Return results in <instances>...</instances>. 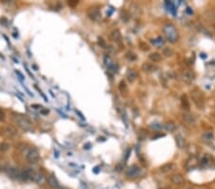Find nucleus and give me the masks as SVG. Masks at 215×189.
I'll return each instance as SVG.
<instances>
[{
  "instance_id": "obj_1",
  "label": "nucleus",
  "mask_w": 215,
  "mask_h": 189,
  "mask_svg": "<svg viewBox=\"0 0 215 189\" xmlns=\"http://www.w3.org/2000/svg\"><path fill=\"white\" fill-rule=\"evenodd\" d=\"M12 120L16 126H18L19 128L22 129L23 131H31L32 130V121L31 119L26 117L25 115H21V114H12Z\"/></svg>"
},
{
  "instance_id": "obj_2",
  "label": "nucleus",
  "mask_w": 215,
  "mask_h": 189,
  "mask_svg": "<svg viewBox=\"0 0 215 189\" xmlns=\"http://www.w3.org/2000/svg\"><path fill=\"white\" fill-rule=\"evenodd\" d=\"M20 151L30 163H37L39 161V152L35 147H29V146L23 145L20 147Z\"/></svg>"
},
{
  "instance_id": "obj_3",
  "label": "nucleus",
  "mask_w": 215,
  "mask_h": 189,
  "mask_svg": "<svg viewBox=\"0 0 215 189\" xmlns=\"http://www.w3.org/2000/svg\"><path fill=\"white\" fill-rule=\"evenodd\" d=\"M162 32L167 37V39L171 42V43H175L177 42V40L179 39V34L177 29L175 28V26L173 24H165L162 28Z\"/></svg>"
},
{
  "instance_id": "obj_4",
  "label": "nucleus",
  "mask_w": 215,
  "mask_h": 189,
  "mask_svg": "<svg viewBox=\"0 0 215 189\" xmlns=\"http://www.w3.org/2000/svg\"><path fill=\"white\" fill-rule=\"evenodd\" d=\"M190 97L191 99L193 100V102L195 103L198 108H203L204 107V103H205V99H204V94L201 92L200 90L198 89H194L190 92Z\"/></svg>"
},
{
  "instance_id": "obj_5",
  "label": "nucleus",
  "mask_w": 215,
  "mask_h": 189,
  "mask_svg": "<svg viewBox=\"0 0 215 189\" xmlns=\"http://www.w3.org/2000/svg\"><path fill=\"white\" fill-rule=\"evenodd\" d=\"M87 15L93 21H99L100 17H102V14H100V9L97 7H91L88 9Z\"/></svg>"
},
{
  "instance_id": "obj_6",
  "label": "nucleus",
  "mask_w": 215,
  "mask_h": 189,
  "mask_svg": "<svg viewBox=\"0 0 215 189\" xmlns=\"http://www.w3.org/2000/svg\"><path fill=\"white\" fill-rule=\"evenodd\" d=\"M182 79L185 83L187 84H190L192 83V81L194 80V74L190 70H184L183 73H182Z\"/></svg>"
},
{
  "instance_id": "obj_7",
  "label": "nucleus",
  "mask_w": 215,
  "mask_h": 189,
  "mask_svg": "<svg viewBox=\"0 0 215 189\" xmlns=\"http://www.w3.org/2000/svg\"><path fill=\"white\" fill-rule=\"evenodd\" d=\"M3 133H4V135L6 137L11 138V139H14V138H15L16 136H17V130H16L15 127H12L11 125L5 126L4 129H3Z\"/></svg>"
},
{
  "instance_id": "obj_8",
  "label": "nucleus",
  "mask_w": 215,
  "mask_h": 189,
  "mask_svg": "<svg viewBox=\"0 0 215 189\" xmlns=\"http://www.w3.org/2000/svg\"><path fill=\"white\" fill-rule=\"evenodd\" d=\"M139 173H140L139 166L136 165V164H133V165L130 166L127 170H126L125 175H126V177H128V178H135L138 176Z\"/></svg>"
},
{
  "instance_id": "obj_9",
  "label": "nucleus",
  "mask_w": 215,
  "mask_h": 189,
  "mask_svg": "<svg viewBox=\"0 0 215 189\" xmlns=\"http://www.w3.org/2000/svg\"><path fill=\"white\" fill-rule=\"evenodd\" d=\"M46 181H47V183H48V185L50 187H52V188H59V182H58V181H57V179L55 177V175H50V176H48L47 177V179H46Z\"/></svg>"
},
{
  "instance_id": "obj_10",
  "label": "nucleus",
  "mask_w": 215,
  "mask_h": 189,
  "mask_svg": "<svg viewBox=\"0 0 215 189\" xmlns=\"http://www.w3.org/2000/svg\"><path fill=\"white\" fill-rule=\"evenodd\" d=\"M183 120L187 123L188 125H195L196 124V119H195V117L192 115V114H189V113H185L183 115Z\"/></svg>"
},
{
  "instance_id": "obj_11",
  "label": "nucleus",
  "mask_w": 215,
  "mask_h": 189,
  "mask_svg": "<svg viewBox=\"0 0 215 189\" xmlns=\"http://www.w3.org/2000/svg\"><path fill=\"white\" fill-rule=\"evenodd\" d=\"M138 77V73L133 70V69H129L127 72H126V79L129 81V82H134V81L137 79Z\"/></svg>"
},
{
  "instance_id": "obj_12",
  "label": "nucleus",
  "mask_w": 215,
  "mask_h": 189,
  "mask_svg": "<svg viewBox=\"0 0 215 189\" xmlns=\"http://www.w3.org/2000/svg\"><path fill=\"white\" fill-rule=\"evenodd\" d=\"M142 70L143 72H146V73H152V72H155L156 70H157V67H156L155 65L152 64V63L145 62V63L142 64Z\"/></svg>"
},
{
  "instance_id": "obj_13",
  "label": "nucleus",
  "mask_w": 215,
  "mask_h": 189,
  "mask_svg": "<svg viewBox=\"0 0 215 189\" xmlns=\"http://www.w3.org/2000/svg\"><path fill=\"white\" fill-rule=\"evenodd\" d=\"M170 180L174 184L177 185H180L184 182V178L181 174H173L170 177Z\"/></svg>"
},
{
  "instance_id": "obj_14",
  "label": "nucleus",
  "mask_w": 215,
  "mask_h": 189,
  "mask_svg": "<svg viewBox=\"0 0 215 189\" xmlns=\"http://www.w3.org/2000/svg\"><path fill=\"white\" fill-rule=\"evenodd\" d=\"M45 180V176L41 173V172H35L34 177H32V181L37 182V183H42Z\"/></svg>"
},
{
  "instance_id": "obj_15",
  "label": "nucleus",
  "mask_w": 215,
  "mask_h": 189,
  "mask_svg": "<svg viewBox=\"0 0 215 189\" xmlns=\"http://www.w3.org/2000/svg\"><path fill=\"white\" fill-rule=\"evenodd\" d=\"M175 141H176V143H177V146L179 148L182 149V148H184L185 146V137L183 135L178 134L177 136H176Z\"/></svg>"
},
{
  "instance_id": "obj_16",
  "label": "nucleus",
  "mask_w": 215,
  "mask_h": 189,
  "mask_svg": "<svg viewBox=\"0 0 215 189\" xmlns=\"http://www.w3.org/2000/svg\"><path fill=\"white\" fill-rule=\"evenodd\" d=\"M175 168H176V164L170 162V163H167V164L162 165V167L160 168V170H161V172H162V173H168V172H171L172 170H174Z\"/></svg>"
},
{
  "instance_id": "obj_17",
  "label": "nucleus",
  "mask_w": 215,
  "mask_h": 189,
  "mask_svg": "<svg viewBox=\"0 0 215 189\" xmlns=\"http://www.w3.org/2000/svg\"><path fill=\"white\" fill-rule=\"evenodd\" d=\"M109 37H110V39L113 41H120V38H122V34H120L119 30H113L110 32Z\"/></svg>"
},
{
  "instance_id": "obj_18",
  "label": "nucleus",
  "mask_w": 215,
  "mask_h": 189,
  "mask_svg": "<svg viewBox=\"0 0 215 189\" xmlns=\"http://www.w3.org/2000/svg\"><path fill=\"white\" fill-rule=\"evenodd\" d=\"M162 129H165L167 132H174L176 130V125L173 122H167L162 125Z\"/></svg>"
},
{
  "instance_id": "obj_19",
  "label": "nucleus",
  "mask_w": 215,
  "mask_h": 189,
  "mask_svg": "<svg viewBox=\"0 0 215 189\" xmlns=\"http://www.w3.org/2000/svg\"><path fill=\"white\" fill-rule=\"evenodd\" d=\"M149 59H150L152 62H159L162 59V55L159 53H151L148 55Z\"/></svg>"
},
{
  "instance_id": "obj_20",
  "label": "nucleus",
  "mask_w": 215,
  "mask_h": 189,
  "mask_svg": "<svg viewBox=\"0 0 215 189\" xmlns=\"http://www.w3.org/2000/svg\"><path fill=\"white\" fill-rule=\"evenodd\" d=\"M213 139H214V136L212 133H210V132L205 133V134H203V136H202V139L207 142H211L213 141Z\"/></svg>"
},
{
  "instance_id": "obj_21",
  "label": "nucleus",
  "mask_w": 215,
  "mask_h": 189,
  "mask_svg": "<svg viewBox=\"0 0 215 189\" xmlns=\"http://www.w3.org/2000/svg\"><path fill=\"white\" fill-rule=\"evenodd\" d=\"M10 149V144L7 142H0V152H7Z\"/></svg>"
},
{
  "instance_id": "obj_22",
  "label": "nucleus",
  "mask_w": 215,
  "mask_h": 189,
  "mask_svg": "<svg viewBox=\"0 0 215 189\" xmlns=\"http://www.w3.org/2000/svg\"><path fill=\"white\" fill-rule=\"evenodd\" d=\"M162 54H165V57H171V55L173 54V51H172V49H170L169 47H167L162 50Z\"/></svg>"
},
{
  "instance_id": "obj_23",
  "label": "nucleus",
  "mask_w": 215,
  "mask_h": 189,
  "mask_svg": "<svg viewBox=\"0 0 215 189\" xmlns=\"http://www.w3.org/2000/svg\"><path fill=\"white\" fill-rule=\"evenodd\" d=\"M136 54H133V53H127V54H126V58H128L129 60H131V61H133V60H135L136 59Z\"/></svg>"
},
{
  "instance_id": "obj_24",
  "label": "nucleus",
  "mask_w": 215,
  "mask_h": 189,
  "mask_svg": "<svg viewBox=\"0 0 215 189\" xmlns=\"http://www.w3.org/2000/svg\"><path fill=\"white\" fill-rule=\"evenodd\" d=\"M75 112H76V114H77V117H79V118L80 119H82V120H85V117H84L83 116V114L82 113H81L80 112V111H79V110H75Z\"/></svg>"
},
{
  "instance_id": "obj_25",
  "label": "nucleus",
  "mask_w": 215,
  "mask_h": 189,
  "mask_svg": "<svg viewBox=\"0 0 215 189\" xmlns=\"http://www.w3.org/2000/svg\"><path fill=\"white\" fill-rule=\"evenodd\" d=\"M151 127H152V128L156 129V130H159V129L162 128V125L160 124V123H158V122H154V124H151Z\"/></svg>"
},
{
  "instance_id": "obj_26",
  "label": "nucleus",
  "mask_w": 215,
  "mask_h": 189,
  "mask_svg": "<svg viewBox=\"0 0 215 189\" xmlns=\"http://www.w3.org/2000/svg\"><path fill=\"white\" fill-rule=\"evenodd\" d=\"M23 66H24V68H25V70H26V72H27V73H28V74H29V76H30L31 77H32V79H35V77H34V74H32V73H31V71L30 70H29V68H28V66H27V64H23Z\"/></svg>"
},
{
  "instance_id": "obj_27",
  "label": "nucleus",
  "mask_w": 215,
  "mask_h": 189,
  "mask_svg": "<svg viewBox=\"0 0 215 189\" xmlns=\"http://www.w3.org/2000/svg\"><path fill=\"white\" fill-rule=\"evenodd\" d=\"M35 88H37V90L38 91V92H39V94H41V97H43V99H44V100H45V101H46V102H48L49 100H48V99H47V97L45 96V94H43V92H42V91H41V90H40L39 88H38L37 86H35Z\"/></svg>"
},
{
  "instance_id": "obj_28",
  "label": "nucleus",
  "mask_w": 215,
  "mask_h": 189,
  "mask_svg": "<svg viewBox=\"0 0 215 189\" xmlns=\"http://www.w3.org/2000/svg\"><path fill=\"white\" fill-rule=\"evenodd\" d=\"M97 42H99V44H100L102 48H106V43L104 42V40L102 39V38H100H100H99V41H97Z\"/></svg>"
},
{
  "instance_id": "obj_29",
  "label": "nucleus",
  "mask_w": 215,
  "mask_h": 189,
  "mask_svg": "<svg viewBox=\"0 0 215 189\" xmlns=\"http://www.w3.org/2000/svg\"><path fill=\"white\" fill-rule=\"evenodd\" d=\"M31 107H32V108H34V109H40V110L43 108L42 105H40V104H32Z\"/></svg>"
},
{
  "instance_id": "obj_30",
  "label": "nucleus",
  "mask_w": 215,
  "mask_h": 189,
  "mask_svg": "<svg viewBox=\"0 0 215 189\" xmlns=\"http://www.w3.org/2000/svg\"><path fill=\"white\" fill-rule=\"evenodd\" d=\"M15 74H17V76L19 77V79H24V80H25V77H24L23 74H21L20 72H19L18 70H15Z\"/></svg>"
},
{
  "instance_id": "obj_31",
  "label": "nucleus",
  "mask_w": 215,
  "mask_h": 189,
  "mask_svg": "<svg viewBox=\"0 0 215 189\" xmlns=\"http://www.w3.org/2000/svg\"><path fill=\"white\" fill-rule=\"evenodd\" d=\"M49 112H50V111H49L48 109H44V108H42L41 110H40V114H41V115H48V114H49Z\"/></svg>"
},
{
  "instance_id": "obj_32",
  "label": "nucleus",
  "mask_w": 215,
  "mask_h": 189,
  "mask_svg": "<svg viewBox=\"0 0 215 189\" xmlns=\"http://www.w3.org/2000/svg\"><path fill=\"white\" fill-rule=\"evenodd\" d=\"M4 119H5V114L1 109H0V121H3Z\"/></svg>"
},
{
  "instance_id": "obj_33",
  "label": "nucleus",
  "mask_w": 215,
  "mask_h": 189,
  "mask_svg": "<svg viewBox=\"0 0 215 189\" xmlns=\"http://www.w3.org/2000/svg\"><path fill=\"white\" fill-rule=\"evenodd\" d=\"M22 86H23V88H24V89L26 90V92H27V93H28V94H29V96H30V97H34V94H32V93L30 92V90H29V89H28V88H27V87H26V85H24V84H23V85H22Z\"/></svg>"
},
{
  "instance_id": "obj_34",
  "label": "nucleus",
  "mask_w": 215,
  "mask_h": 189,
  "mask_svg": "<svg viewBox=\"0 0 215 189\" xmlns=\"http://www.w3.org/2000/svg\"><path fill=\"white\" fill-rule=\"evenodd\" d=\"M6 166H7V164H3V163H1V162H0V172H1V171H5Z\"/></svg>"
},
{
  "instance_id": "obj_35",
  "label": "nucleus",
  "mask_w": 215,
  "mask_h": 189,
  "mask_svg": "<svg viewBox=\"0 0 215 189\" xmlns=\"http://www.w3.org/2000/svg\"><path fill=\"white\" fill-rule=\"evenodd\" d=\"M57 112H58V113H59V114H60V115H61V116H62V117H64V118H67V117H66V115H65V114H64V113H62V112H61V111H60L59 109H57Z\"/></svg>"
},
{
  "instance_id": "obj_36",
  "label": "nucleus",
  "mask_w": 215,
  "mask_h": 189,
  "mask_svg": "<svg viewBox=\"0 0 215 189\" xmlns=\"http://www.w3.org/2000/svg\"><path fill=\"white\" fill-rule=\"evenodd\" d=\"M93 171H94V173H99V171H100V170H99V167L97 166V167L94 168V170H93Z\"/></svg>"
},
{
  "instance_id": "obj_37",
  "label": "nucleus",
  "mask_w": 215,
  "mask_h": 189,
  "mask_svg": "<svg viewBox=\"0 0 215 189\" xmlns=\"http://www.w3.org/2000/svg\"><path fill=\"white\" fill-rule=\"evenodd\" d=\"M90 148V143H87V144L84 145V149H89Z\"/></svg>"
},
{
  "instance_id": "obj_38",
  "label": "nucleus",
  "mask_w": 215,
  "mask_h": 189,
  "mask_svg": "<svg viewBox=\"0 0 215 189\" xmlns=\"http://www.w3.org/2000/svg\"><path fill=\"white\" fill-rule=\"evenodd\" d=\"M12 59H14V61H15V63H18V60H17V59H15V57H12Z\"/></svg>"
}]
</instances>
